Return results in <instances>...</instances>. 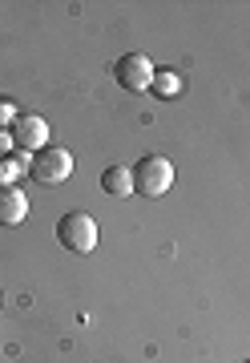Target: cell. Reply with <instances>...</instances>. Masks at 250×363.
Here are the masks:
<instances>
[{"label": "cell", "mask_w": 250, "mask_h": 363, "mask_svg": "<svg viewBox=\"0 0 250 363\" xmlns=\"http://www.w3.org/2000/svg\"><path fill=\"white\" fill-rule=\"evenodd\" d=\"M130 174H133V194L149 198V202H158L174 186V166H170V157H161V154H145Z\"/></svg>", "instance_id": "cell-1"}, {"label": "cell", "mask_w": 250, "mask_h": 363, "mask_svg": "<svg viewBox=\"0 0 250 363\" xmlns=\"http://www.w3.org/2000/svg\"><path fill=\"white\" fill-rule=\"evenodd\" d=\"M28 174H33V182H40V186H61V182L73 174V154H69L65 145H45L40 154H33Z\"/></svg>", "instance_id": "cell-2"}, {"label": "cell", "mask_w": 250, "mask_h": 363, "mask_svg": "<svg viewBox=\"0 0 250 363\" xmlns=\"http://www.w3.org/2000/svg\"><path fill=\"white\" fill-rule=\"evenodd\" d=\"M57 238H61V247L73 250V255H89V250L97 247V222H93V214L73 210V214H65V218L57 222Z\"/></svg>", "instance_id": "cell-3"}, {"label": "cell", "mask_w": 250, "mask_h": 363, "mask_svg": "<svg viewBox=\"0 0 250 363\" xmlns=\"http://www.w3.org/2000/svg\"><path fill=\"white\" fill-rule=\"evenodd\" d=\"M154 73H158V69L149 65L145 52H125V57H118V65H113L118 85L121 89H130V93H145L149 85H154Z\"/></svg>", "instance_id": "cell-4"}, {"label": "cell", "mask_w": 250, "mask_h": 363, "mask_svg": "<svg viewBox=\"0 0 250 363\" xmlns=\"http://www.w3.org/2000/svg\"><path fill=\"white\" fill-rule=\"evenodd\" d=\"M8 133H13V150H21V154H40L49 145V121L37 113H16Z\"/></svg>", "instance_id": "cell-5"}, {"label": "cell", "mask_w": 250, "mask_h": 363, "mask_svg": "<svg viewBox=\"0 0 250 363\" xmlns=\"http://www.w3.org/2000/svg\"><path fill=\"white\" fill-rule=\"evenodd\" d=\"M28 214V198L16 186H0V226H21Z\"/></svg>", "instance_id": "cell-6"}, {"label": "cell", "mask_w": 250, "mask_h": 363, "mask_svg": "<svg viewBox=\"0 0 250 363\" xmlns=\"http://www.w3.org/2000/svg\"><path fill=\"white\" fill-rule=\"evenodd\" d=\"M101 190H106L109 198H130L133 194V174L125 166H109L106 174H101Z\"/></svg>", "instance_id": "cell-7"}, {"label": "cell", "mask_w": 250, "mask_h": 363, "mask_svg": "<svg viewBox=\"0 0 250 363\" xmlns=\"http://www.w3.org/2000/svg\"><path fill=\"white\" fill-rule=\"evenodd\" d=\"M149 89L158 93V97H178V89H182V77L174 73V69H158L154 73V85Z\"/></svg>", "instance_id": "cell-8"}, {"label": "cell", "mask_w": 250, "mask_h": 363, "mask_svg": "<svg viewBox=\"0 0 250 363\" xmlns=\"http://www.w3.org/2000/svg\"><path fill=\"white\" fill-rule=\"evenodd\" d=\"M28 154H21V157H0V186H13V178L16 174H28Z\"/></svg>", "instance_id": "cell-9"}, {"label": "cell", "mask_w": 250, "mask_h": 363, "mask_svg": "<svg viewBox=\"0 0 250 363\" xmlns=\"http://www.w3.org/2000/svg\"><path fill=\"white\" fill-rule=\"evenodd\" d=\"M13 121H16V109H13V101H8V97H0V130H8Z\"/></svg>", "instance_id": "cell-10"}, {"label": "cell", "mask_w": 250, "mask_h": 363, "mask_svg": "<svg viewBox=\"0 0 250 363\" xmlns=\"http://www.w3.org/2000/svg\"><path fill=\"white\" fill-rule=\"evenodd\" d=\"M8 150H13V133H8V130H0V157L8 154Z\"/></svg>", "instance_id": "cell-11"}]
</instances>
